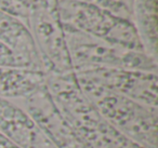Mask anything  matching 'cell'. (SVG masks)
Returning <instances> with one entry per match:
<instances>
[{"label": "cell", "instance_id": "obj_1", "mask_svg": "<svg viewBox=\"0 0 158 148\" xmlns=\"http://www.w3.org/2000/svg\"><path fill=\"white\" fill-rule=\"evenodd\" d=\"M44 84L60 111L90 148H144L102 117L81 90L74 72L44 74Z\"/></svg>", "mask_w": 158, "mask_h": 148}, {"label": "cell", "instance_id": "obj_2", "mask_svg": "<svg viewBox=\"0 0 158 148\" xmlns=\"http://www.w3.org/2000/svg\"><path fill=\"white\" fill-rule=\"evenodd\" d=\"M77 81L97 110L115 129L142 147L158 148L157 107L141 104L88 80L77 78Z\"/></svg>", "mask_w": 158, "mask_h": 148}, {"label": "cell", "instance_id": "obj_3", "mask_svg": "<svg viewBox=\"0 0 158 148\" xmlns=\"http://www.w3.org/2000/svg\"><path fill=\"white\" fill-rule=\"evenodd\" d=\"M57 12L63 26L112 46L145 52L132 21L114 15L86 0H59Z\"/></svg>", "mask_w": 158, "mask_h": 148}, {"label": "cell", "instance_id": "obj_4", "mask_svg": "<svg viewBox=\"0 0 158 148\" xmlns=\"http://www.w3.org/2000/svg\"><path fill=\"white\" fill-rule=\"evenodd\" d=\"M74 72L89 68H123L157 72V61L145 52L127 50L63 26Z\"/></svg>", "mask_w": 158, "mask_h": 148}, {"label": "cell", "instance_id": "obj_5", "mask_svg": "<svg viewBox=\"0 0 158 148\" xmlns=\"http://www.w3.org/2000/svg\"><path fill=\"white\" fill-rule=\"evenodd\" d=\"M26 26L35 42L44 74L74 72L59 12L31 3Z\"/></svg>", "mask_w": 158, "mask_h": 148}, {"label": "cell", "instance_id": "obj_6", "mask_svg": "<svg viewBox=\"0 0 158 148\" xmlns=\"http://www.w3.org/2000/svg\"><path fill=\"white\" fill-rule=\"evenodd\" d=\"M74 72L79 79L88 80L141 104L157 107V72L123 68H89Z\"/></svg>", "mask_w": 158, "mask_h": 148}, {"label": "cell", "instance_id": "obj_7", "mask_svg": "<svg viewBox=\"0 0 158 148\" xmlns=\"http://www.w3.org/2000/svg\"><path fill=\"white\" fill-rule=\"evenodd\" d=\"M23 103L55 148H90L57 108L46 84L23 98Z\"/></svg>", "mask_w": 158, "mask_h": 148}, {"label": "cell", "instance_id": "obj_8", "mask_svg": "<svg viewBox=\"0 0 158 148\" xmlns=\"http://www.w3.org/2000/svg\"><path fill=\"white\" fill-rule=\"evenodd\" d=\"M0 134L21 148H55L24 108L0 96Z\"/></svg>", "mask_w": 158, "mask_h": 148}, {"label": "cell", "instance_id": "obj_9", "mask_svg": "<svg viewBox=\"0 0 158 148\" xmlns=\"http://www.w3.org/2000/svg\"><path fill=\"white\" fill-rule=\"evenodd\" d=\"M0 43L27 60L34 69L42 72L39 55L28 27L18 18L2 10H0Z\"/></svg>", "mask_w": 158, "mask_h": 148}, {"label": "cell", "instance_id": "obj_10", "mask_svg": "<svg viewBox=\"0 0 158 148\" xmlns=\"http://www.w3.org/2000/svg\"><path fill=\"white\" fill-rule=\"evenodd\" d=\"M44 84L42 72L0 66V96L23 100Z\"/></svg>", "mask_w": 158, "mask_h": 148}, {"label": "cell", "instance_id": "obj_11", "mask_svg": "<svg viewBox=\"0 0 158 148\" xmlns=\"http://www.w3.org/2000/svg\"><path fill=\"white\" fill-rule=\"evenodd\" d=\"M131 10L144 51L157 61V0H133Z\"/></svg>", "mask_w": 158, "mask_h": 148}, {"label": "cell", "instance_id": "obj_12", "mask_svg": "<svg viewBox=\"0 0 158 148\" xmlns=\"http://www.w3.org/2000/svg\"><path fill=\"white\" fill-rule=\"evenodd\" d=\"M119 18L132 21V10L127 0H86Z\"/></svg>", "mask_w": 158, "mask_h": 148}, {"label": "cell", "instance_id": "obj_13", "mask_svg": "<svg viewBox=\"0 0 158 148\" xmlns=\"http://www.w3.org/2000/svg\"><path fill=\"white\" fill-rule=\"evenodd\" d=\"M0 66L10 68H26V69H34L31 64L27 60L16 54L12 50L0 43Z\"/></svg>", "mask_w": 158, "mask_h": 148}, {"label": "cell", "instance_id": "obj_14", "mask_svg": "<svg viewBox=\"0 0 158 148\" xmlns=\"http://www.w3.org/2000/svg\"><path fill=\"white\" fill-rule=\"evenodd\" d=\"M57 1L59 0H29L31 3L42 6V7H46L50 10H54V11H57Z\"/></svg>", "mask_w": 158, "mask_h": 148}, {"label": "cell", "instance_id": "obj_15", "mask_svg": "<svg viewBox=\"0 0 158 148\" xmlns=\"http://www.w3.org/2000/svg\"><path fill=\"white\" fill-rule=\"evenodd\" d=\"M0 148H21L16 144H14L12 141L3 136L2 134H0Z\"/></svg>", "mask_w": 158, "mask_h": 148}, {"label": "cell", "instance_id": "obj_16", "mask_svg": "<svg viewBox=\"0 0 158 148\" xmlns=\"http://www.w3.org/2000/svg\"><path fill=\"white\" fill-rule=\"evenodd\" d=\"M8 0H0V7H2L3 5H6L7 3Z\"/></svg>", "mask_w": 158, "mask_h": 148}]
</instances>
